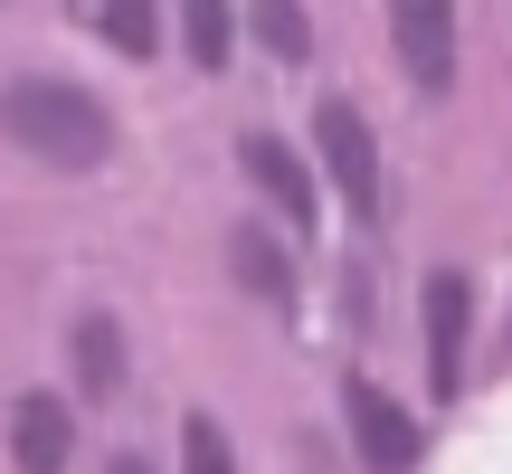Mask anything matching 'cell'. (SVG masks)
<instances>
[{"instance_id":"cell-3","label":"cell","mask_w":512,"mask_h":474,"mask_svg":"<svg viewBox=\"0 0 512 474\" xmlns=\"http://www.w3.org/2000/svg\"><path fill=\"white\" fill-rule=\"evenodd\" d=\"M418 313H427V399L456 408V389H465V323H475L465 275L437 266V275H427V294H418Z\"/></svg>"},{"instance_id":"cell-1","label":"cell","mask_w":512,"mask_h":474,"mask_svg":"<svg viewBox=\"0 0 512 474\" xmlns=\"http://www.w3.org/2000/svg\"><path fill=\"white\" fill-rule=\"evenodd\" d=\"M0 133L19 152H38L48 171H105V152H114V114L67 76H19L0 95Z\"/></svg>"},{"instance_id":"cell-7","label":"cell","mask_w":512,"mask_h":474,"mask_svg":"<svg viewBox=\"0 0 512 474\" xmlns=\"http://www.w3.org/2000/svg\"><path fill=\"white\" fill-rule=\"evenodd\" d=\"M247 171H256V190H266V200L313 237V209H323V190H313L304 152H294V143H275V133H247Z\"/></svg>"},{"instance_id":"cell-14","label":"cell","mask_w":512,"mask_h":474,"mask_svg":"<svg viewBox=\"0 0 512 474\" xmlns=\"http://www.w3.org/2000/svg\"><path fill=\"white\" fill-rule=\"evenodd\" d=\"M105 474H152V456H114V465H105Z\"/></svg>"},{"instance_id":"cell-4","label":"cell","mask_w":512,"mask_h":474,"mask_svg":"<svg viewBox=\"0 0 512 474\" xmlns=\"http://www.w3.org/2000/svg\"><path fill=\"white\" fill-rule=\"evenodd\" d=\"M389 48H399V67H408L418 95L456 86V10H446V0H399V10H389Z\"/></svg>"},{"instance_id":"cell-12","label":"cell","mask_w":512,"mask_h":474,"mask_svg":"<svg viewBox=\"0 0 512 474\" xmlns=\"http://www.w3.org/2000/svg\"><path fill=\"white\" fill-rule=\"evenodd\" d=\"M181 474H238V456H228V427L209 418V408H190V418H181Z\"/></svg>"},{"instance_id":"cell-8","label":"cell","mask_w":512,"mask_h":474,"mask_svg":"<svg viewBox=\"0 0 512 474\" xmlns=\"http://www.w3.org/2000/svg\"><path fill=\"white\" fill-rule=\"evenodd\" d=\"M228 275L256 294V304H275V313H294V256L275 247L266 228H228Z\"/></svg>"},{"instance_id":"cell-9","label":"cell","mask_w":512,"mask_h":474,"mask_svg":"<svg viewBox=\"0 0 512 474\" xmlns=\"http://www.w3.org/2000/svg\"><path fill=\"white\" fill-rule=\"evenodd\" d=\"M67 351H76V399H114L124 389V323L114 313H86L67 332Z\"/></svg>"},{"instance_id":"cell-10","label":"cell","mask_w":512,"mask_h":474,"mask_svg":"<svg viewBox=\"0 0 512 474\" xmlns=\"http://www.w3.org/2000/svg\"><path fill=\"white\" fill-rule=\"evenodd\" d=\"M76 19H86L114 57H152L162 48V10H152V0H76Z\"/></svg>"},{"instance_id":"cell-2","label":"cell","mask_w":512,"mask_h":474,"mask_svg":"<svg viewBox=\"0 0 512 474\" xmlns=\"http://www.w3.org/2000/svg\"><path fill=\"white\" fill-rule=\"evenodd\" d=\"M313 143H323V171H332V190H342V209H351L361 228H380V152H370L361 105H351V95H323Z\"/></svg>"},{"instance_id":"cell-13","label":"cell","mask_w":512,"mask_h":474,"mask_svg":"<svg viewBox=\"0 0 512 474\" xmlns=\"http://www.w3.org/2000/svg\"><path fill=\"white\" fill-rule=\"evenodd\" d=\"M247 19H256V38H266L275 57H304V10H294V0H247Z\"/></svg>"},{"instance_id":"cell-6","label":"cell","mask_w":512,"mask_h":474,"mask_svg":"<svg viewBox=\"0 0 512 474\" xmlns=\"http://www.w3.org/2000/svg\"><path fill=\"white\" fill-rule=\"evenodd\" d=\"M10 465L19 474H67L76 465V399H57V389L10 399Z\"/></svg>"},{"instance_id":"cell-5","label":"cell","mask_w":512,"mask_h":474,"mask_svg":"<svg viewBox=\"0 0 512 474\" xmlns=\"http://www.w3.org/2000/svg\"><path fill=\"white\" fill-rule=\"evenodd\" d=\"M342 418H351V446H361L370 474H408V465H418V418H408L380 380H351L342 389Z\"/></svg>"},{"instance_id":"cell-11","label":"cell","mask_w":512,"mask_h":474,"mask_svg":"<svg viewBox=\"0 0 512 474\" xmlns=\"http://www.w3.org/2000/svg\"><path fill=\"white\" fill-rule=\"evenodd\" d=\"M181 48L200 57L209 76L228 67V48H238V19H228V0H181Z\"/></svg>"}]
</instances>
